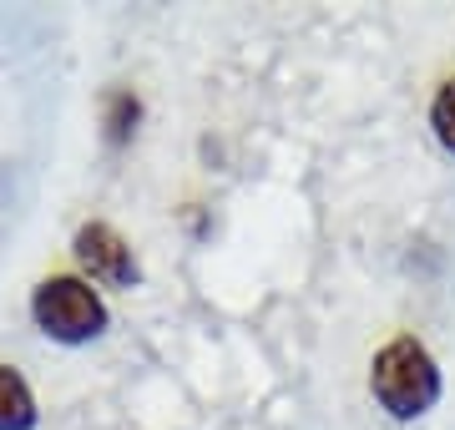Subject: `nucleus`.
Masks as SVG:
<instances>
[{
	"mask_svg": "<svg viewBox=\"0 0 455 430\" xmlns=\"http://www.w3.org/2000/svg\"><path fill=\"white\" fill-rule=\"evenodd\" d=\"M31 319L56 345H92L107 334L112 309H107L101 289H92L82 274H51L31 289Z\"/></svg>",
	"mask_w": 455,
	"mask_h": 430,
	"instance_id": "nucleus-2",
	"label": "nucleus"
},
{
	"mask_svg": "<svg viewBox=\"0 0 455 430\" xmlns=\"http://www.w3.org/2000/svg\"><path fill=\"white\" fill-rule=\"evenodd\" d=\"M137 127H142V97L132 86H112L101 97V137H107V147H132Z\"/></svg>",
	"mask_w": 455,
	"mask_h": 430,
	"instance_id": "nucleus-4",
	"label": "nucleus"
},
{
	"mask_svg": "<svg viewBox=\"0 0 455 430\" xmlns=\"http://www.w3.org/2000/svg\"><path fill=\"white\" fill-rule=\"evenodd\" d=\"M430 137L440 142L445 157H455V76H445L430 97Z\"/></svg>",
	"mask_w": 455,
	"mask_h": 430,
	"instance_id": "nucleus-6",
	"label": "nucleus"
},
{
	"mask_svg": "<svg viewBox=\"0 0 455 430\" xmlns=\"http://www.w3.org/2000/svg\"><path fill=\"white\" fill-rule=\"evenodd\" d=\"M71 259L82 268V279L101 283V289H137V283H142V264H137L132 243L112 228V223H101V218H92V223L76 228Z\"/></svg>",
	"mask_w": 455,
	"mask_h": 430,
	"instance_id": "nucleus-3",
	"label": "nucleus"
},
{
	"mask_svg": "<svg viewBox=\"0 0 455 430\" xmlns=\"http://www.w3.org/2000/svg\"><path fill=\"white\" fill-rule=\"evenodd\" d=\"M36 390L26 385L16 364H0V430H36Z\"/></svg>",
	"mask_w": 455,
	"mask_h": 430,
	"instance_id": "nucleus-5",
	"label": "nucleus"
},
{
	"mask_svg": "<svg viewBox=\"0 0 455 430\" xmlns=\"http://www.w3.org/2000/svg\"><path fill=\"white\" fill-rule=\"evenodd\" d=\"M370 395L400 426L425 420L445 400V375H440V360L430 354V345L415 334L385 339L370 360Z\"/></svg>",
	"mask_w": 455,
	"mask_h": 430,
	"instance_id": "nucleus-1",
	"label": "nucleus"
}]
</instances>
